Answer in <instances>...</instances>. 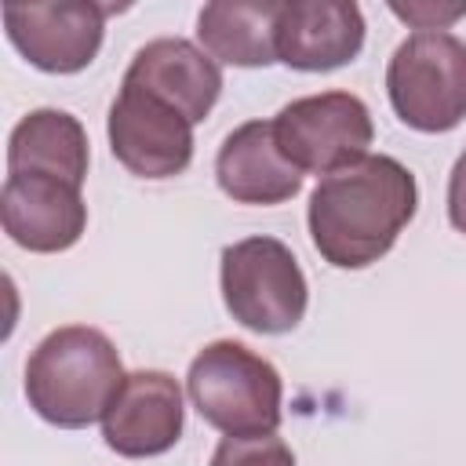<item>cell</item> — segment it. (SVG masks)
<instances>
[{
	"mask_svg": "<svg viewBox=\"0 0 466 466\" xmlns=\"http://www.w3.org/2000/svg\"><path fill=\"white\" fill-rule=\"evenodd\" d=\"M109 146L131 175L171 178L193 160V124L171 106L135 87H120L109 106Z\"/></svg>",
	"mask_w": 466,
	"mask_h": 466,
	"instance_id": "cell-8",
	"label": "cell"
},
{
	"mask_svg": "<svg viewBox=\"0 0 466 466\" xmlns=\"http://www.w3.org/2000/svg\"><path fill=\"white\" fill-rule=\"evenodd\" d=\"M448 218L459 233H466V149L455 160L451 178H448Z\"/></svg>",
	"mask_w": 466,
	"mask_h": 466,
	"instance_id": "cell-18",
	"label": "cell"
},
{
	"mask_svg": "<svg viewBox=\"0 0 466 466\" xmlns=\"http://www.w3.org/2000/svg\"><path fill=\"white\" fill-rule=\"evenodd\" d=\"M7 167L55 175L80 189L87 175V135L80 120L69 116L66 109H33L11 131Z\"/></svg>",
	"mask_w": 466,
	"mask_h": 466,
	"instance_id": "cell-14",
	"label": "cell"
},
{
	"mask_svg": "<svg viewBox=\"0 0 466 466\" xmlns=\"http://www.w3.org/2000/svg\"><path fill=\"white\" fill-rule=\"evenodd\" d=\"M222 299L251 331H291L309 302L299 258L277 237H248L222 251Z\"/></svg>",
	"mask_w": 466,
	"mask_h": 466,
	"instance_id": "cell-5",
	"label": "cell"
},
{
	"mask_svg": "<svg viewBox=\"0 0 466 466\" xmlns=\"http://www.w3.org/2000/svg\"><path fill=\"white\" fill-rule=\"evenodd\" d=\"M277 11L273 0L251 4H204L197 15V36L204 51L229 66L277 62Z\"/></svg>",
	"mask_w": 466,
	"mask_h": 466,
	"instance_id": "cell-15",
	"label": "cell"
},
{
	"mask_svg": "<svg viewBox=\"0 0 466 466\" xmlns=\"http://www.w3.org/2000/svg\"><path fill=\"white\" fill-rule=\"evenodd\" d=\"M124 382L116 346L87 324H66L40 339L25 364L29 408L51 426L80 430L106 415Z\"/></svg>",
	"mask_w": 466,
	"mask_h": 466,
	"instance_id": "cell-2",
	"label": "cell"
},
{
	"mask_svg": "<svg viewBox=\"0 0 466 466\" xmlns=\"http://www.w3.org/2000/svg\"><path fill=\"white\" fill-rule=\"evenodd\" d=\"M364 47V15L350 0H291L277 11V62L324 73L353 62Z\"/></svg>",
	"mask_w": 466,
	"mask_h": 466,
	"instance_id": "cell-12",
	"label": "cell"
},
{
	"mask_svg": "<svg viewBox=\"0 0 466 466\" xmlns=\"http://www.w3.org/2000/svg\"><path fill=\"white\" fill-rule=\"evenodd\" d=\"M273 135L280 153L299 171L331 175L368 157L371 146V113L350 91H320L288 102L273 116Z\"/></svg>",
	"mask_w": 466,
	"mask_h": 466,
	"instance_id": "cell-6",
	"label": "cell"
},
{
	"mask_svg": "<svg viewBox=\"0 0 466 466\" xmlns=\"http://www.w3.org/2000/svg\"><path fill=\"white\" fill-rule=\"evenodd\" d=\"M386 91L415 131H451L466 116V44L444 29L411 33L390 58Z\"/></svg>",
	"mask_w": 466,
	"mask_h": 466,
	"instance_id": "cell-4",
	"label": "cell"
},
{
	"mask_svg": "<svg viewBox=\"0 0 466 466\" xmlns=\"http://www.w3.org/2000/svg\"><path fill=\"white\" fill-rule=\"evenodd\" d=\"M186 390L200 419L226 437L277 433L280 426V375L244 342L218 339L204 346L189 364Z\"/></svg>",
	"mask_w": 466,
	"mask_h": 466,
	"instance_id": "cell-3",
	"label": "cell"
},
{
	"mask_svg": "<svg viewBox=\"0 0 466 466\" xmlns=\"http://www.w3.org/2000/svg\"><path fill=\"white\" fill-rule=\"evenodd\" d=\"M419 204L415 175L393 157H364L317 182L309 193V237L324 262L360 269L379 262Z\"/></svg>",
	"mask_w": 466,
	"mask_h": 466,
	"instance_id": "cell-1",
	"label": "cell"
},
{
	"mask_svg": "<svg viewBox=\"0 0 466 466\" xmlns=\"http://www.w3.org/2000/svg\"><path fill=\"white\" fill-rule=\"evenodd\" d=\"M215 178L237 204H284L302 189V171L280 153L273 120H248L226 135Z\"/></svg>",
	"mask_w": 466,
	"mask_h": 466,
	"instance_id": "cell-13",
	"label": "cell"
},
{
	"mask_svg": "<svg viewBox=\"0 0 466 466\" xmlns=\"http://www.w3.org/2000/svg\"><path fill=\"white\" fill-rule=\"evenodd\" d=\"M211 466H295V455L277 433L222 437L211 455Z\"/></svg>",
	"mask_w": 466,
	"mask_h": 466,
	"instance_id": "cell-16",
	"label": "cell"
},
{
	"mask_svg": "<svg viewBox=\"0 0 466 466\" xmlns=\"http://www.w3.org/2000/svg\"><path fill=\"white\" fill-rule=\"evenodd\" d=\"M0 218L7 237L25 251H66L87 226L80 189L36 171H11L0 193Z\"/></svg>",
	"mask_w": 466,
	"mask_h": 466,
	"instance_id": "cell-9",
	"label": "cell"
},
{
	"mask_svg": "<svg viewBox=\"0 0 466 466\" xmlns=\"http://www.w3.org/2000/svg\"><path fill=\"white\" fill-rule=\"evenodd\" d=\"M124 87H135V91L171 106L175 113H182L189 124H197L218 102L222 69L197 44H189L182 36H160L135 51V58L124 73Z\"/></svg>",
	"mask_w": 466,
	"mask_h": 466,
	"instance_id": "cell-11",
	"label": "cell"
},
{
	"mask_svg": "<svg viewBox=\"0 0 466 466\" xmlns=\"http://www.w3.org/2000/svg\"><path fill=\"white\" fill-rule=\"evenodd\" d=\"M393 15L419 25V29H444L448 22H455L459 15H466V4H455V7H433V4H393Z\"/></svg>",
	"mask_w": 466,
	"mask_h": 466,
	"instance_id": "cell-17",
	"label": "cell"
},
{
	"mask_svg": "<svg viewBox=\"0 0 466 466\" xmlns=\"http://www.w3.org/2000/svg\"><path fill=\"white\" fill-rule=\"evenodd\" d=\"M182 390L167 371H131L102 415V437L124 459L160 455L182 437Z\"/></svg>",
	"mask_w": 466,
	"mask_h": 466,
	"instance_id": "cell-10",
	"label": "cell"
},
{
	"mask_svg": "<svg viewBox=\"0 0 466 466\" xmlns=\"http://www.w3.org/2000/svg\"><path fill=\"white\" fill-rule=\"evenodd\" d=\"M113 7L91 0H33L4 4V29L11 44L44 73H76L91 66L102 47L106 15Z\"/></svg>",
	"mask_w": 466,
	"mask_h": 466,
	"instance_id": "cell-7",
	"label": "cell"
}]
</instances>
